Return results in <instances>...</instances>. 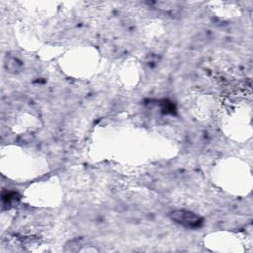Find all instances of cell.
<instances>
[{"label":"cell","instance_id":"obj_1","mask_svg":"<svg viewBox=\"0 0 253 253\" xmlns=\"http://www.w3.org/2000/svg\"><path fill=\"white\" fill-rule=\"evenodd\" d=\"M171 218L179 224L189 228H198L203 224V218L201 216L185 210H178L172 211Z\"/></svg>","mask_w":253,"mask_h":253}]
</instances>
